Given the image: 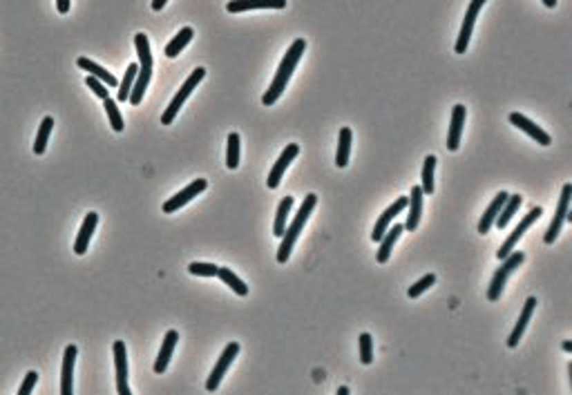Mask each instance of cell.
<instances>
[{
  "label": "cell",
  "mask_w": 572,
  "mask_h": 395,
  "mask_svg": "<svg viewBox=\"0 0 572 395\" xmlns=\"http://www.w3.org/2000/svg\"><path fill=\"white\" fill-rule=\"evenodd\" d=\"M304 50H307V41H304V39H298L289 47V52H286V56L282 59L280 68H278V74H275V79L271 83L269 92H266L264 97H262L264 105H273V103L282 97V92L286 90V83H289V79H291V74L295 72L300 59L304 56Z\"/></svg>",
  "instance_id": "1"
},
{
  "label": "cell",
  "mask_w": 572,
  "mask_h": 395,
  "mask_svg": "<svg viewBox=\"0 0 572 395\" xmlns=\"http://www.w3.org/2000/svg\"><path fill=\"white\" fill-rule=\"evenodd\" d=\"M318 205V196L316 194H307L304 196V203L300 205V210L298 214H295V219L291 223H286V230L282 234V243H280V250H278V261L280 263H286V259L291 257V250L295 246V241H298L300 237V232L304 228V223H307V219L311 217V212L313 208Z\"/></svg>",
  "instance_id": "2"
},
{
  "label": "cell",
  "mask_w": 572,
  "mask_h": 395,
  "mask_svg": "<svg viewBox=\"0 0 572 395\" xmlns=\"http://www.w3.org/2000/svg\"><path fill=\"white\" fill-rule=\"evenodd\" d=\"M135 45H137V54H139V72H137V81L135 88L130 92V103L132 105H139L143 101V94L148 90V83L152 77V54H150V43L146 34H137L135 36Z\"/></svg>",
  "instance_id": "3"
},
{
  "label": "cell",
  "mask_w": 572,
  "mask_h": 395,
  "mask_svg": "<svg viewBox=\"0 0 572 395\" xmlns=\"http://www.w3.org/2000/svg\"><path fill=\"white\" fill-rule=\"evenodd\" d=\"M523 261H526V255H523L521 250H512L510 255L503 259L501 268L494 272V277L490 281V288H488V299H490V302H499V297H501L503 288H505V281H508V277L521 266Z\"/></svg>",
  "instance_id": "4"
},
{
  "label": "cell",
  "mask_w": 572,
  "mask_h": 395,
  "mask_svg": "<svg viewBox=\"0 0 572 395\" xmlns=\"http://www.w3.org/2000/svg\"><path fill=\"white\" fill-rule=\"evenodd\" d=\"M204 77H206V70H204V68H197L193 74H190V77L184 81V85H181V90L175 94V99L170 101V105L166 108V112L161 114V123H164V125H170V123H173L175 117L179 114L181 105H184L186 99L190 97V94H193V90L197 88V83L202 81Z\"/></svg>",
  "instance_id": "5"
},
{
  "label": "cell",
  "mask_w": 572,
  "mask_h": 395,
  "mask_svg": "<svg viewBox=\"0 0 572 395\" xmlns=\"http://www.w3.org/2000/svg\"><path fill=\"white\" fill-rule=\"evenodd\" d=\"M570 196H572V185L566 183L564 188H561V199H559V205H557L555 219H552L550 228L546 232V237H543V241H546V243H555V239L559 237L561 228H564L566 217H568V212H570Z\"/></svg>",
  "instance_id": "6"
},
{
  "label": "cell",
  "mask_w": 572,
  "mask_h": 395,
  "mask_svg": "<svg viewBox=\"0 0 572 395\" xmlns=\"http://www.w3.org/2000/svg\"><path fill=\"white\" fill-rule=\"evenodd\" d=\"M541 214H543V210H541L539 205H537V208H532V210L526 214V217H523V219L519 221V225L512 230V234H510L508 239L503 241V246L499 248V252H497V257H499V259H505V257L510 255V252L514 250V246H517V243H519V239L523 237V234H526V230H528L530 225L541 217Z\"/></svg>",
  "instance_id": "7"
},
{
  "label": "cell",
  "mask_w": 572,
  "mask_h": 395,
  "mask_svg": "<svg viewBox=\"0 0 572 395\" xmlns=\"http://www.w3.org/2000/svg\"><path fill=\"white\" fill-rule=\"evenodd\" d=\"M237 353H240V344H237V342H231V344H228L226 349H224V353L219 355V360H217V364H215L211 378H208V382H206V389H208V391H217L219 382H222V378L226 375V371L231 369V364H233V360L237 357Z\"/></svg>",
  "instance_id": "8"
},
{
  "label": "cell",
  "mask_w": 572,
  "mask_h": 395,
  "mask_svg": "<svg viewBox=\"0 0 572 395\" xmlns=\"http://www.w3.org/2000/svg\"><path fill=\"white\" fill-rule=\"evenodd\" d=\"M208 188V181L206 179H197V181H193L190 185H186L184 190L181 192H177L173 199H168L166 203H164V212L166 214H173V212H177L179 208H184V205L190 201V199H195L197 194H202L204 190Z\"/></svg>",
  "instance_id": "9"
},
{
  "label": "cell",
  "mask_w": 572,
  "mask_h": 395,
  "mask_svg": "<svg viewBox=\"0 0 572 395\" xmlns=\"http://www.w3.org/2000/svg\"><path fill=\"white\" fill-rule=\"evenodd\" d=\"M483 5H485V0H472L470 7H467L461 34H459V39H456V54H465L467 43H470V36L474 32V23H476V18H479V12L483 9Z\"/></svg>",
  "instance_id": "10"
},
{
  "label": "cell",
  "mask_w": 572,
  "mask_h": 395,
  "mask_svg": "<svg viewBox=\"0 0 572 395\" xmlns=\"http://www.w3.org/2000/svg\"><path fill=\"white\" fill-rule=\"evenodd\" d=\"M114 353V369H117V391L121 395H130V387H128V353H126V344L121 340L114 342L112 346Z\"/></svg>",
  "instance_id": "11"
},
{
  "label": "cell",
  "mask_w": 572,
  "mask_h": 395,
  "mask_svg": "<svg viewBox=\"0 0 572 395\" xmlns=\"http://www.w3.org/2000/svg\"><path fill=\"white\" fill-rule=\"evenodd\" d=\"M300 154V145L298 143H291V145H286V150L284 152L280 154V159L278 161H275V165H273V170H271V174H269V188L273 190V188H278L280 185V181H282V176H284V172H286V168L291 165V161L295 156Z\"/></svg>",
  "instance_id": "12"
},
{
  "label": "cell",
  "mask_w": 572,
  "mask_h": 395,
  "mask_svg": "<svg viewBox=\"0 0 572 395\" xmlns=\"http://www.w3.org/2000/svg\"><path fill=\"white\" fill-rule=\"evenodd\" d=\"M407 203H409L407 196H400V199H396L392 205H389V208L383 212V217H380V219L376 221V228H374V232H371V239H374V241H380V237H383V234L387 232V228L392 225V221L407 208Z\"/></svg>",
  "instance_id": "13"
},
{
  "label": "cell",
  "mask_w": 572,
  "mask_h": 395,
  "mask_svg": "<svg viewBox=\"0 0 572 395\" xmlns=\"http://www.w3.org/2000/svg\"><path fill=\"white\" fill-rule=\"evenodd\" d=\"M510 123L514 128H519V130L526 132V134L535 139L539 145H550L552 143V136L548 134V132H543L537 123H532L528 117L519 114V112H512V114H510Z\"/></svg>",
  "instance_id": "14"
},
{
  "label": "cell",
  "mask_w": 572,
  "mask_h": 395,
  "mask_svg": "<svg viewBox=\"0 0 572 395\" xmlns=\"http://www.w3.org/2000/svg\"><path fill=\"white\" fill-rule=\"evenodd\" d=\"M465 117H467L465 105H454L450 132H447V150H452V152H456V150H459V145H461L463 128H465Z\"/></svg>",
  "instance_id": "15"
},
{
  "label": "cell",
  "mask_w": 572,
  "mask_h": 395,
  "mask_svg": "<svg viewBox=\"0 0 572 395\" xmlns=\"http://www.w3.org/2000/svg\"><path fill=\"white\" fill-rule=\"evenodd\" d=\"M535 308H537V297H528V302L523 304V310H521V315H519V322H517L514 331L508 337V346H510V349H514V346H517L519 340L523 337V333H526V326L530 324L532 315H535Z\"/></svg>",
  "instance_id": "16"
},
{
  "label": "cell",
  "mask_w": 572,
  "mask_h": 395,
  "mask_svg": "<svg viewBox=\"0 0 572 395\" xmlns=\"http://www.w3.org/2000/svg\"><path fill=\"white\" fill-rule=\"evenodd\" d=\"M97 223H99V214L97 212H88V214H85V221H83L81 230H79V237H76V241H74V252H76V255H85V250H88V246H90L92 234H94V230H97Z\"/></svg>",
  "instance_id": "17"
},
{
  "label": "cell",
  "mask_w": 572,
  "mask_h": 395,
  "mask_svg": "<svg viewBox=\"0 0 572 395\" xmlns=\"http://www.w3.org/2000/svg\"><path fill=\"white\" fill-rule=\"evenodd\" d=\"M286 0H231L226 9L231 14L249 12V9H284Z\"/></svg>",
  "instance_id": "18"
},
{
  "label": "cell",
  "mask_w": 572,
  "mask_h": 395,
  "mask_svg": "<svg viewBox=\"0 0 572 395\" xmlns=\"http://www.w3.org/2000/svg\"><path fill=\"white\" fill-rule=\"evenodd\" d=\"M423 199H425V194H423V188L421 185H414L412 188V199H409V214H407V223H405V228L407 230H416L418 228V223H421V217H423Z\"/></svg>",
  "instance_id": "19"
},
{
  "label": "cell",
  "mask_w": 572,
  "mask_h": 395,
  "mask_svg": "<svg viewBox=\"0 0 572 395\" xmlns=\"http://www.w3.org/2000/svg\"><path fill=\"white\" fill-rule=\"evenodd\" d=\"M74 362H76V346H68L63 355V369H61V395H72L74 387Z\"/></svg>",
  "instance_id": "20"
},
{
  "label": "cell",
  "mask_w": 572,
  "mask_h": 395,
  "mask_svg": "<svg viewBox=\"0 0 572 395\" xmlns=\"http://www.w3.org/2000/svg\"><path fill=\"white\" fill-rule=\"evenodd\" d=\"M405 230V225H400V223H394V228H387V232L380 237V246H378V255H376V261L378 263H387L389 261V255H392V248H394V243L398 241V237L403 234Z\"/></svg>",
  "instance_id": "21"
},
{
  "label": "cell",
  "mask_w": 572,
  "mask_h": 395,
  "mask_svg": "<svg viewBox=\"0 0 572 395\" xmlns=\"http://www.w3.org/2000/svg\"><path fill=\"white\" fill-rule=\"evenodd\" d=\"M179 342V333L177 331H168L166 337H164V344H161V351H159V357L155 362V373H164L168 369V362L170 357L175 353V346Z\"/></svg>",
  "instance_id": "22"
},
{
  "label": "cell",
  "mask_w": 572,
  "mask_h": 395,
  "mask_svg": "<svg viewBox=\"0 0 572 395\" xmlns=\"http://www.w3.org/2000/svg\"><path fill=\"white\" fill-rule=\"evenodd\" d=\"M505 199H508V192H503V190H501L497 196H494V201L488 205V210H485L483 219L479 221V232H481V234H488V232H490V228L494 225V221H497L499 212H501V208H503Z\"/></svg>",
  "instance_id": "23"
},
{
  "label": "cell",
  "mask_w": 572,
  "mask_h": 395,
  "mask_svg": "<svg viewBox=\"0 0 572 395\" xmlns=\"http://www.w3.org/2000/svg\"><path fill=\"white\" fill-rule=\"evenodd\" d=\"M76 65H79L81 70H85V72H88L90 77H97L99 81H103V83H106L108 88H117V85H119V81L114 79V77H112V74H110L108 70H103L101 65H97V63H94V61H90V59H85V56H81V59L76 61Z\"/></svg>",
  "instance_id": "24"
},
{
  "label": "cell",
  "mask_w": 572,
  "mask_h": 395,
  "mask_svg": "<svg viewBox=\"0 0 572 395\" xmlns=\"http://www.w3.org/2000/svg\"><path fill=\"white\" fill-rule=\"evenodd\" d=\"M351 141H354V132H351V128H342L340 130V139H338V154H336V165L338 168H347L349 165Z\"/></svg>",
  "instance_id": "25"
},
{
  "label": "cell",
  "mask_w": 572,
  "mask_h": 395,
  "mask_svg": "<svg viewBox=\"0 0 572 395\" xmlns=\"http://www.w3.org/2000/svg\"><path fill=\"white\" fill-rule=\"evenodd\" d=\"M523 203V196L521 194H508V199H505V203H503V208H501V212H499V217H497V223L499 228L503 230V228H508V223L512 221V217H514V212L519 210V205Z\"/></svg>",
  "instance_id": "26"
},
{
  "label": "cell",
  "mask_w": 572,
  "mask_h": 395,
  "mask_svg": "<svg viewBox=\"0 0 572 395\" xmlns=\"http://www.w3.org/2000/svg\"><path fill=\"white\" fill-rule=\"evenodd\" d=\"M193 36H195V32H193V27H184V30H181L173 41H170L168 45H166V56L168 59H177V56L184 52V47L193 41Z\"/></svg>",
  "instance_id": "27"
},
{
  "label": "cell",
  "mask_w": 572,
  "mask_h": 395,
  "mask_svg": "<svg viewBox=\"0 0 572 395\" xmlns=\"http://www.w3.org/2000/svg\"><path fill=\"white\" fill-rule=\"evenodd\" d=\"M291 208H293V196H284L278 205V214H275V223H273V232L278 234V237H282L286 230V219H289Z\"/></svg>",
  "instance_id": "28"
},
{
  "label": "cell",
  "mask_w": 572,
  "mask_h": 395,
  "mask_svg": "<svg viewBox=\"0 0 572 395\" xmlns=\"http://www.w3.org/2000/svg\"><path fill=\"white\" fill-rule=\"evenodd\" d=\"M137 72H139V65H137V63L128 65V72H126V77H123V81L119 83L117 101L126 103V101L130 99V92H132V88H135V81H137Z\"/></svg>",
  "instance_id": "29"
},
{
  "label": "cell",
  "mask_w": 572,
  "mask_h": 395,
  "mask_svg": "<svg viewBox=\"0 0 572 395\" xmlns=\"http://www.w3.org/2000/svg\"><path fill=\"white\" fill-rule=\"evenodd\" d=\"M217 277L222 279L226 286H231L237 295H242V297H244V295H249V286H246L244 281H242L240 277H237L231 268H219V270H217Z\"/></svg>",
  "instance_id": "30"
},
{
  "label": "cell",
  "mask_w": 572,
  "mask_h": 395,
  "mask_svg": "<svg viewBox=\"0 0 572 395\" xmlns=\"http://www.w3.org/2000/svg\"><path fill=\"white\" fill-rule=\"evenodd\" d=\"M52 128H54V119L52 117H45L41 128H38V134H36V143H34V154H43L45 148H47V141H50V134H52Z\"/></svg>",
  "instance_id": "31"
},
{
  "label": "cell",
  "mask_w": 572,
  "mask_h": 395,
  "mask_svg": "<svg viewBox=\"0 0 572 395\" xmlns=\"http://www.w3.org/2000/svg\"><path fill=\"white\" fill-rule=\"evenodd\" d=\"M226 165L231 168V170H237V165H240V134H235V132L228 136Z\"/></svg>",
  "instance_id": "32"
},
{
  "label": "cell",
  "mask_w": 572,
  "mask_h": 395,
  "mask_svg": "<svg viewBox=\"0 0 572 395\" xmlns=\"http://www.w3.org/2000/svg\"><path fill=\"white\" fill-rule=\"evenodd\" d=\"M434 168H436V156L429 154L425 159V165H423V194H432L434 192Z\"/></svg>",
  "instance_id": "33"
},
{
  "label": "cell",
  "mask_w": 572,
  "mask_h": 395,
  "mask_svg": "<svg viewBox=\"0 0 572 395\" xmlns=\"http://www.w3.org/2000/svg\"><path fill=\"white\" fill-rule=\"evenodd\" d=\"M106 110H108V119L114 132H123V117L117 108V101L114 99H106Z\"/></svg>",
  "instance_id": "34"
},
{
  "label": "cell",
  "mask_w": 572,
  "mask_h": 395,
  "mask_svg": "<svg viewBox=\"0 0 572 395\" xmlns=\"http://www.w3.org/2000/svg\"><path fill=\"white\" fill-rule=\"evenodd\" d=\"M360 362L362 364H371L374 362V340H371L369 333L360 335Z\"/></svg>",
  "instance_id": "35"
},
{
  "label": "cell",
  "mask_w": 572,
  "mask_h": 395,
  "mask_svg": "<svg viewBox=\"0 0 572 395\" xmlns=\"http://www.w3.org/2000/svg\"><path fill=\"white\" fill-rule=\"evenodd\" d=\"M434 284H436V275H432V272H429V275L421 277V279H418V281H416V284H414L412 288L407 290V295L412 297V299H416V297H421V295L425 293L427 288H432Z\"/></svg>",
  "instance_id": "36"
},
{
  "label": "cell",
  "mask_w": 572,
  "mask_h": 395,
  "mask_svg": "<svg viewBox=\"0 0 572 395\" xmlns=\"http://www.w3.org/2000/svg\"><path fill=\"white\" fill-rule=\"evenodd\" d=\"M188 270L193 272V275H197V277H217V270H219V266H215V263L195 261V263H190Z\"/></svg>",
  "instance_id": "37"
},
{
  "label": "cell",
  "mask_w": 572,
  "mask_h": 395,
  "mask_svg": "<svg viewBox=\"0 0 572 395\" xmlns=\"http://www.w3.org/2000/svg\"><path fill=\"white\" fill-rule=\"evenodd\" d=\"M85 83H88V88H90L94 94H97L99 99H103V101L110 99V92H108V88H106V83L99 81L97 77H88V79H85Z\"/></svg>",
  "instance_id": "38"
},
{
  "label": "cell",
  "mask_w": 572,
  "mask_h": 395,
  "mask_svg": "<svg viewBox=\"0 0 572 395\" xmlns=\"http://www.w3.org/2000/svg\"><path fill=\"white\" fill-rule=\"evenodd\" d=\"M36 382H38V373L30 371V373L25 375V382H23V387L18 389V393H21V395H30L34 391V387H36Z\"/></svg>",
  "instance_id": "39"
},
{
  "label": "cell",
  "mask_w": 572,
  "mask_h": 395,
  "mask_svg": "<svg viewBox=\"0 0 572 395\" xmlns=\"http://www.w3.org/2000/svg\"><path fill=\"white\" fill-rule=\"evenodd\" d=\"M70 3H72V0H56V7H59L61 14H68L70 12Z\"/></svg>",
  "instance_id": "40"
},
{
  "label": "cell",
  "mask_w": 572,
  "mask_h": 395,
  "mask_svg": "<svg viewBox=\"0 0 572 395\" xmlns=\"http://www.w3.org/2000/svg\"><path fill=\"white\" fill-rule=\"evenodd\" d=\"M166 3L168 0H152V9H155V12H161V9L166 7Z\"/></svg>",
  "instance_id": "41"
},
{
  "label": "cell",
  "mask_w": 572,
  "mask_h": 395,
  "mask_svg": "<svg viewBox=\"0 0 572 395\" xmlns=\"http://www.w3.org/2000/svg\"><path fill=\"white\" fill-rule=\"evenodd\" d=\"M564 351H566V353H570V351H572V342H570V340H568V342H564Z\"/></svg>",
  "instance_id": "42"
},
{
  "label": "cell",
  "mask_w": 572,
  "mask_h": 395,
  "mask_svg": "<svg viewBox=\"0 0 572 395\" xmlns=\"http://www.w3.org/2000/svg\"><path fill=\"white\" fill-rule=\"evenodd\" d=\"M543 5H546V7H555L557 0H543Z\"/></svg>",
  "instance_id": "43"
},
{
  "label": "cell",
  "mask_w": 572,
  "mask_h": 395,
  "mask_svg": "<svg viewBox=\"0 0 572 395\" xmlns=\"http://www.w3.org/2000/svg\"><path fill=\"white\" fill-rule=\"evenodd\" d=\"M338 393H340V395H349V389H347V387H340Z\"/></svg>",
  "instance_id": "44"
}]
</instances>
